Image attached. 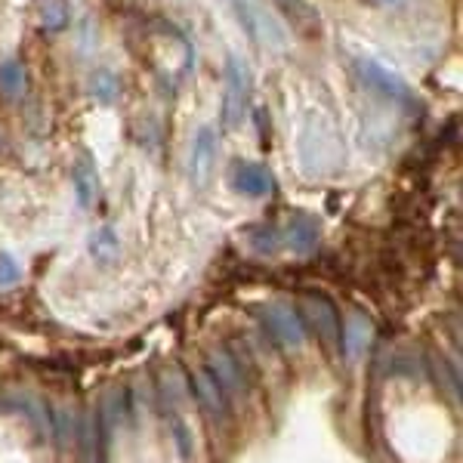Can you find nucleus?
I'll list each match as a JSON object with an SVG mask.
<instances>
[{"label": "nucleus", "instance_id": "4be33fe9", "mask_svg": "<svg viewBox=\"0 0 463 463\" xmlns=\"http://www.w3.org/2000/svg\"><path fill=\"white\" fill-rule=\"evenodd\" d=\"M174 430H176V442H179V448H183V454H189V430L183 427V423H174Z\"/></svg>", "mask_w": 463, "mask_h": 463}, {"label": "nucleus", "instance_id": "6ab92c4d", "mask_svg": "<svg viewBox=\"0 0 463 463\" xmlns=\"http://www.w3.org/2000/svg\"><path fill=\"white\" fill-rule=\"evenodd\" d=\"M53 436H56V442L62 448L74 439V420H71L69 408H56L53 411Z\"/></svg>", "mask_w": 463, "mask_h": 463}, {"label": "nucleus", "instance_id": "412c9836", "mask_svg": "<svg viewBox=\"0 0 463 463\" xmlns=\"http://www.w3.org/2000/svg\"><path fill=\"white\" fill-rule=\"evenodd\" d=\"M253 248H257L260 253H275V248H279V235H275V229L260 232V238L253 241Z\"/></svg>", "mask_w": 463, "mask_h": 463}, {"label": "nucleus", "instance_id": "7ed1b4c3", "mask_svg": "<svg viewBox=\"0 0 463 463\" xmlns=\"http://www.w3.org/2000/svg\"><path fill=\"white\" fill-rule=\"evenodd\" d=\"M303 321L306 327L318 334V340L325 346H337L340 340V318H337V309L327 297H318V294H306L303 297Z\"/></svg>", "mask_w": 463, "mask_h": 463}, {"label": "nucleus", "instance_id": "f8f14e48", "mask_svg": "<svg viewBox=\"0 0 463 463\" xmlns=\"http://www.w3.org/2000/svg\"><path fill=\"white\" fill-rule=\"evenodd\" d=\"M371 321L362 312H349L346 321H343V353H346L349 362H358L362 353L368 349L371 343Z\"/></svg>", "mask_w": 463, "mask_h": 463}, {"label": "nucleus", "instance_id": "1a4fd4ad", "mask_svg": "<svg viewBox=\"0 0 463 463\" xmlns=\"http://www.w3.org/2000/svg\"><path fill=\"white\" fill-rule=\"evenodd\" d=\"M207 371H211L213 380L220 383V390L226 392V399H241L244 395L241 364L232 358L229 349H213V353L207 355Z\"/></svg>", "mask_w": 463, "mask_h": 463}, {"label": "nucleus", "instance_id": "2eb2a0df", "mask_svg": "<svg viewBox=\"0 0 463 463\" xmlns=\"http://www.w3.org/2000/svg\"><path fill=\"white\" fill-rule=\"evenodd\" d=\"M28 87V74H25V65L19 59H4L0 62V93L16 99V96L25 93Z\"/></svg>", "mask_w": 463, "mask_h": 463}, {"label": "nucleus", "instance_id": "f03ea898", "mask_svg": "<svg viewBox=\"0 0 463 463\" xmlns=\"http://www.w3.org/2000/svg\"><path fill=\"white\" fill-rule=\"evenodd\" d=\"M263 325L272 334L275 343L285 349H303L306 346V321L290 303H266L263 306Z\"/></svg>", "mask_w": 463, "mask_h": 463}, {"label": "nucleus", "instance_id": "f3484780", "mask_svg": "<svg viewBox=\"0 0 463 463\" xmlns=\"http://www.w3.org/2000/svg\"><path fill=\"white\" fill-rule=\"evenodd\" d=\"M124 392L121 390H111L106 395V402H102V411H99V423H102V432L106 436H111L115 432V427H121L124 420Z\"/></svg>", "mask_w": 463, "mask_h": 463}, {"label": "nucleus", "instance_id": "9b49d317", "mask_svg": "<svg viewBox=\"0 0 463 463\" xmlns=\"http://www.w3.org/2000/svg\"><path fill=\"white\" fill-rule=\"evenodd\" d=\"M288 248L294 253H300V257H309L312 250L318 248V238H321V229H318V220L309 213H294L288 222Z\"/></svg>", "mask_w": 463, "mask_h": 463}, {"label": "nucleus", "instance_id": "5701e85b", "mask_svg": "<svg viewBox=\"0 0 463 463\" xmlns=\"http://www.w3.org/2000/svg\"><path fill=\"white\" fill-rule=\"evenodd\" d=\"M368 4H374V6H395L399 0H368Z\"/></svg>", "mask_w": 463, "mask_h": 463}, {"label": "nucleus", "instance_id": "4468645a", "mask_svg": "<svg viewBox=\"0 0 463 463\" xmlns=\"http://www.w3.org/2000/svg\"><path fill=\"white\" fill-rule=\"evenodd\" d=\"M87 248H90V257H93L99 266H111V263H118V257H121V238L115 235L111 226H99V229L90 232Z\"/></svg>", "mask_w": 463, "mask_h": 463}, {"label": "nucleus", "instance_id": "ddd939ff", "mask_svg": "<svg viewBox=\"0 0 463 463\" xmlns=\"http://www.w3.org/2000/svg\"><path fill=\"white\" fill-rule=\"evenodd\" d=\"M281 13H285L288 25L303 37H318L321 34V16L309 0H279Z\"/></svg>", "mask_w": 463, "mask_h": 463}, {"label": "nucleus", "instance_id": "423d86ee", "mask_svg": "<svg viewBox=\"0 0 463 463\" xmlns=\"http://www.w3.org/2000/svg\"><path fill=\"white\" fill-rule=\"evenodd\" d=\"M229 183L244 198H266L272 192V174L257 161H235L229 170Z\"/></svg>", "mask_w": 463, "mask_h": 463}, {"label": "nucleus", "instance_id": "9d476101", "mask_svg": "<svg viewBox=\"0 0 463 463\" xmlns=\"http://www.w3.org/2000/svg\"><path fill=\"white\" fill-rule=\"evenodd\" d=\"M71 185L74 195H78V204L90 211L99 198V170H96V161L90 158V152H80L78 161L71 167Z\"/></svg>", "mask_w": 463, "mask_h": 463}, {"label": "nucleus", "instance_id": "20e7f679", "mask_svg": "<svg viewBox=\"0 0 463 463\" xmlns=\"http://www.w3.org/2000/svg\"><path fill=\"white\" fill-rule=\"evenodd\" d=\"M238 16H241V25L248 28L250 37L257 43H266V47H285V32L272 22V16L263 10V4L257 0H235Z\"/></svg>", "mask_w": 463, "mask_h": 463}, {"label": "nucleus", "instance_id": "39448f33", "mask_svg": "<svg viewBox=\"0 0 463 463\" xmlns=\"http://www.w3.org/2000/svg\"><path fill=\"white\" fill-rule=\"evenodd\" d=\"M358 74H362L364 87H371L374 93L383 96V99L411 102V87L395 71L383 69L380 62H374V59H358Z\"/></svg>", "mask_w": 463, "mask_h": 463}, {"label": "nucleus", "instance_id": "6e6552de", "mask_svg": "<svg viewBox=\"0 0 463 463\" xmlns=\"http://www.w3.org/2000/svg\"><path fill=\"white\" fill-rule=\"evenodd\" d=\"M192 386H195V399L198 405L204 408V414L211 417L213 423H226L229 420V399L226 392L220 390V383L213 380V374L207 368H198L192 374Z\"/></svg>", "mask_w": 463, "mask_h": 463}, {"label": "nucleus", "instance_id": "aec40b11", "mask_svg": "<svg viewBox=\"0 0 463 463\" xmlns=\"http://www.w3.org/2000/svg\"><path fill=\"white\" fill-rule=\"evenodd\" d=\"M19 266H16V260L10 257V253H0V288H10V285H16L19 281Z\"/></svg>", "mask_w": 463, "mask_h": 463}, {"label": "nucleus", "instance_id": "f257e3e1", "mask_svg": "<svg viewBox=\"0 0 463 463\" xmlns=\"http://www.w3.org/2000/svg\"><path fill=\"white\" fill-rule=\"evenodd\" d=\"M250 102V71L238 56L226 59V90H222V124L229 130L244 124Z\"/></svg>", "mask_w": 463, "mask_h": 463}, {"label": "nucleus", "instance_id": "a211bd4d", "mask_svg": "<svg viewBox=\"0 0 463 463\" xmlns=\"http://www.w3.org/2000/svg\"><path fill=\"white\" fill-rule=\"evenodd\" d=\"M118 78L111 71H96L93 78H90V93H93V99L99 102V106H111V102L118 99Z\"/></svg>", "mask_w": 463, "mask_h": 463}, {"label": "nucleus", "instance_id": "dca6fc26", "mask_svg": "<svg viewBox=\"0 0 463 463\" xmlns=\"http://www.w3.org/2000/svg\"><path fill=\"white\" fill-rule=\"evenodd\" d=\"M69 0H41V25L43 32H62L69 25Z\"/></svg>", "mask_w": 463, "mask_h": 463}, {"label": "nucleus", "instance_id": "0eeeda50", "mask_svg": "<svg viewBox=\"0 0 463 463\" xmlns=\"http://www.w3.org/2000/svg\"><path fill=\"white\" fill-rule=\"evenodd\" d=\"M216 152H220V143H216V133L213 127H201L192 139V183L198 189H204L213 176V167H216Z\"/></svg>", "mask_w": 463, "mask_h": 463}]
</instances>
